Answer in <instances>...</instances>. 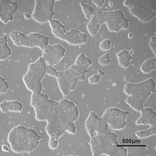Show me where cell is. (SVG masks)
Listing matches in <instances>:
<instances>
[{"label":"cell","instance_id":"obj_30","mask_svg":"<svg viewBox=\"0 0 156 156\" xmlns=\"http://www.w3.org/2000/svg\"><path fill=\"white\" fill-rule=\"evenodd\" d=\"M2 150L3 151L9 152V148L6 145L3 144L2 146Z\"/></svg>","mask_w":156,"mask_h":156},{"label":"cell","instance_id":"obj_31","mask_svg":"<svg viewBox=\"0 0 156 156\" xmlns=\"http://www.w3.org/2000/svg\"><path fill=\"white\" fill-rule=\"evenodd\" d=\"M24 16L25 18H26V19H30V18H31V15L28 14L27 13H24Z\"/></svg>","mask_w":156,"mask_h":156},{"label":"cell","instance_id":"obj_10","mask_svg":"<svg viewBox=\"0 0 156 156\" xmlns=\"http://www.w3.org/2000/svg\"><path fill=\"white\" fill-rule=\"evenodd\" d=\"M10 39L15 46L27 48H38L43 51L49 45V38L41 33L31 32L26 36L19 30H15L9 34Z\"/></svg>","mask_w":156,"mask_h":156},{"label":"cell","instance_id":"obj_4","mask_svg":"<svg viewBox=\"0 0 156 156\" xmlns=\"http://www.w3.org/2000/svg\"><path fill=\"white\" fill-rule=\"evenodd\" d=\"M41 139L34 129L22 125L12 128L7 137L11 150L16 154L32 152L38 147Z\"/></svg>","mask_w":156,"mask_h":156},{"label":"cell","instance_id":"obj_13","mask_svg":"<svg viewBox=\"0 0 156 156\" xmlns=\"http://www.w3.org/2000/svg\"><path fill=\"white\" fill-rule=\"evenodd\" d=\"M86 132L90 138L96 135L104 133L109 130L108 125L103 119L94 111H90L85 122Z\"/></svg>","mask_w":156,"mask_h":156},{"label":"cell","instance_id":"obj_15","mask_svg":"<svg viewBox=\"0 0 156 156\" xmlns=\"http://www.w3.org/2000/svg\"><path fill=\"white\" fill-rule=\"evenodd\" d=\"M19 3L10 0H0V20L5 24L13 20L19 9Z\"/></svg>","mask_w":156,"mask_h":156},{"label":"cell","instance_id":"obj_24","mask_svg":"<svg viewBox=\"0 0 156 156\" xmlns=\"http://www.w3.org/2000/svg\"><path fill=\"white\" fill-rule=\"evenodd\" d=\"M112 41L109 39H105L100 43L99 47L101 51H108L111 49Z\"/></svg>","mask_w":156,"mask_h":156},{"label":"cell","instance_id":"obj_21","mask_svg":"<svg viewBox=\"0 0 156 156\" xmlns=\"http://www.w3.org/2000/svg\"><path fill=\"white\" fill-rule=\"evenodd\" d=\"M156 126H150L148 129L136 132L135 134L139 139L147 138L156 135Z\"/></svg>","mask_w":156,"mask_h":156},{"label":"cell","instance_id":"obj_29","mask_svg":"<svg viewBox=\"0 0 156 156\" xmlns=\"http://www.w3.org/2000/svg\"><path fill=\"white\" fill-rule=\"evenodd\" d=\"M97 74L99 75V76L101 77H104V76H105V72L100 69V68H98V69Z\"/></svg>","mask_w":156,"mask_h":156},{"label":"cell","instance_id":"obj_11","mask_svg":"<svg viewBox=\"0 0 156 156\" xmlns=\"http://www.w3.org/2000/svg\"><path fill=\"white\" fill-rule=\"evenodd\" d=\"M129 112L117 107L107 108L103 113V119L106 122L109 129L113 131L125 129L127 125V118Z\"/></svg>","mask_w":156,"mask_h":156},{"label":"cell","instance_id":"obj_7","mask_svg":"<svg viewBox=\"0 0 156 156\" xmlns=\"http://www.w3.org/2000/svg\"><path fill=\"white\" fill-rule=\"evenodd\" d=\"M47 64L42 57H39L28 66L22 80L26 89L32 94H39L42 93V81L47 75Z\"/></svg>","mask_w":156,"mask_h":156},{"label":"cell","instance_id":"obj_19","mask_svg":"<svg viewBox=\"0 0 156 156\" xmlns=\"http://www.w3.org/2000/svg\"><path fill=\"white\" fill-rule=\"evenodd\" d=\"M7 35L5 33L0 38V60H5L12 55V49L8 44Z\"/></svg>","mask_w":156,"mask_h":156},{"label":"cell","instance_id":"obj_18","mask_svg":"<svg viewBox=\"0 0 156 156\" xmlns=\"http://www.w3.org/2000/svg\"><path fill=\"white\" fill-rule=\"evenodd\" d=\"M133 52L134 50L132 49L130 51L122 50L117 53L116 55L119 66L124 69L129 67L133 58Z\"/></svg>","mask_w":156,"mask_h":156},{"label":"cell","instance_id":"obj_6","mask_svg":"<svg viewBox=\"0 0 156 156\" xmlns=\"http://www.w3.org/2000/svg\"><path fill=\"white\" fill-rule=\"evenodd\" d=\"M155 82L152 78L138 83L128 82L123 88L124 93L128 97L125 102L132 109L139 112L150 96L155 93Z\"/></svg>","mask_w":156,"mask_h":156},{"label":"cell","instance_id":"obj_17","mask_svg":"<svg viewBox=\"0 0 156 156\" xmlns=\"http://www.w3.org/2000/svg\"><path fill=\"white\" fill-rule=\"evenodd\" d=\"M23 105L18 100H3L0 104V109L3 113L10 112H21Z\"/></svg>","mask_w":156,"mask_h":156},{"label":"cell","instance_id":"obj_9","mask_svg":"<svg viewBox=\"0 0 156 156\" xmlns=\"http://www.w3.org/2000/svg\"><path fill=\"white\" fill-rule=\"evenodd\" d=\"M123 5L129 9L132 16L142 23H149L155 17L156 2L154 0L125 1Z\"/></svg>","mask_w":156,"mask_h":156},{"label":"cell","instance_id":"obj_5","mask_svg":"<svg viewBox=\"0 0 156 156\" xmlns=\"http://www.w3.org/2000/svg\"><path fill=\"white\" fill-rule=\"evenodd\" d=\"M92 154L94 156H126L127 149L120 144L118 136L109 130L90 138Z\"/></svg>","mask_w":156,"mask_h":156},{"label":"cell","instance_id":"obj_14","mask_svg":"<svg viewBox=\"0 0 156 156\" xmlns=\"http://www.w3.org/2000/svg\"><path fill=\"white\" fill-rule=\"evenodd\" d=\"M66 50L59 44L47 46L42 51V57L47 65H58L66 54Z\"/></svg>","mask_w":156,"mask_h":156},{"label":"cell","instance_id":"obj_3","mask_svg":"<svg viewBox=\"0 0 156 156\" xmlns=\"http://www.w3.org/2000/svg\"><path fill=\"white\" fill-rule=\"evenodd\" d=\"M106 24L107 29L112 33H118L127 30L129 27V19L121 10L104 12L96 11L88 22L86 29L92 37L97 35L101 26Z\"/></svg>","mask_w":156,"mask_h":156},{"label":"cell","instance_id":"obj_26","mask_svg":"<svg viewBox=\"0 0 156 156\" xmlns=\"http://www.w3.org/2000/svg\"><path fill=\"white\" fill-rule=\"evenodd\" d=\"M101 77L99 75L97 74H94L89 76L88 81V83L90 84H98L100 82Z\"/></svg>","mask_w":156,"mask_h":156},{"label":"cell","instance_id":"obj_12","mask_svg":"<svg viewBox=\"0 0 156 156\" xmlns=\"http://www.w3.org/2000/svg\"><path fill=\"white\" fill-rule=\"evenodd\" d=\"M34 7L31 18L40 24L48 22L55 15L54 5L55 1H34Z\"/></svg>","mask_w":156,"mask_h":156},{"label":"cell","instance_id":"obj_8","mask_svg":"<svg viewBox=\"0 0 156 156\" xmlns=\"http://www.w3.org/2000/svg\"><path fill=\"white\" fill-rule=\"evenodd\" d=\"M48 23L54 37L69 45L77 46L87 42V34L78 29H71L67 31L65 26L58 20L53 19Z\"/></svg>","mask_w":156,"mask_h":156},{"label":"cell","instance_id":"obj_20","mask_svg":"<svg viewBox=\"0 0 156 156\" xmlns=\"http://www.w3.org/2000/svg\"><path fill=\"white\" fill-rule=\"evenodd\" d=\"M156 68V57L148 58L144 61L140 65V69L144 74H147L155 70Z\"/></svg>","mask_w":156,"mask_h":156},{"label":"cell","instance_id":"obj_25","mask_svg":"<svg viewBox=\"0 0 156 156\" xmlns=\"http://www.w3.org/2000/svg\"><path fill=\"white\" fill-rule=\"evenodd\" d=\"M111 62V56L108 53H106L100 57L98 59L99 64L102 66L109 65Z\"/></svg>","mask_w":156,"mask_h":156},{"label":"cell","instance_id":"obj_23","mask_svg":"<svg viewBox=\"0 0 156 156\" xmlns=\"http://www.w3.org/2000/svg\"><path fill=\"white\" fill-rule=\"evenodd\" d=\"M10 86L8 82L2 76H0V94H5L9 90Z\"/></svg>","mask_w":156,"mask_h":156},{"label":"cell","instance_id":"obj_16","mask_svg":"<svg viewBox=\"0 0 156 156\" xmlns=\"http://www.w3.org/2000/svg\"><path fill=\"white\" fill-rule=\"evenodd\" d=\"M140 116L136 120V125L156 126V113L151 107H144L140 110Z\"/></svg>","mask_w":156,"mask_h":156},{"label":"cell","instance_id":"obj_2","mask_svg":"<svg viewBox=\"0 0 156 156\" xmlns=\"http://www.w3.org/2000/svg\"><path fill=\"white\" fill-rule=\"evenodd\" d=\"M93 65L91 59L81 53L73 65L65 70L58 72L54 66L47 65V75L56 79L60 91L66 98L76 90L78 82L84 80L89 68Z\"/></svg>","mask_w":156,"mask_h":156},{"label":"cell","instance_id":"obj_28","mask_svg":"<svg viewBox=\"0 0 156 156\" xmlns=\"http://www.w3.org/2000/svg\"><path fill=\"white\" fill-rule=\"evenodd\" d=\"M105 1H92V2L97 8H100L102 7Z\"/></svg>","mask_w":156,"mask_h":156},{"label":"cell","instance_id":"obj_27","mask_svg":"<svg viewBox=\"0 0 156 156\" xmlns=\"http://www.w3.org/2000/svg\"><path fill=\"white\" fill-rule=\"evenodd\" d=\"M156 37L155 36H151L150 42L149 43V47H150L153 54H154V56L156 55Z\"/></svg>","mask_w":156,"mask_h":156},{"label":"cell","instance_id":"obj_32","mask_svg":"<svg viewBox=\"0 0 156 156\" xmlns=\"http://www.w3.org/2000/svg\"><path fill=\"white\" fill-rule=\"evenodd\" d=\"M133 37V33H129V35H128V37H129V38H132V37Z\"/></svg>","mask_w":156,"mask_h":156},{"label":"cell","instance_id":"obj_22","mask_svg":"<svg viewBox=\"0 0 156 156\" xmlns=\"http://www.w3.org/2000/svg\"><path fill=\"white\" fill-rule=\"evenodd\" d=\"M79 5L86 19L88 20L91 18L95 12L92 7L83 2H80Z\"/></svg>","mask_w":156,"mask_h":156},{"label":"cell","instance_id":"obj_1","mask_svg":"<svg viewBox=\"0 0 156 156\" xmlns=\"http://www.w3.org/2000/svg\"><path fill=\"white\" fill-rule=\"evenodd\" d=\"M30 104L34 109L36 119L47 122L45 130L49 136L48 147L51 150L58 148L59 139L66 132L76 134L75 122L79 119V111L72 100L64 98L56 101L50 98L47 93H42L32 94Z\"/></svg>","mask_w":156,"mask_h":156}]
</instances>
